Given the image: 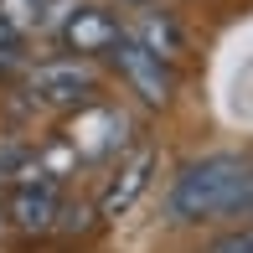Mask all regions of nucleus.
<instances>
[{
    "instance_id": "f257e3e1",
    "label": "nucleus",
    "mask_w": 253,
    "mask_h": 253,
    "mask_svg": "<svg viewBox=\"0 0 253 253\" xmlns=\"http://www.w3.org/2000/svg\"><path fill=\"white\" fill-rule=\"evenodd\" d=\"M253 212V166L233 155H212L202 166L181 170L170 186V217L181 222H207V217H238Z\"/></svg>"
},
{
    "instance_id": "f03ea898",
    "label": "nucleus",
    "mask_w": 253,
    "mask_h": 253,
    "mask_svg": "<svg viewBox=\"0 0 253 253\" xmlns=\"http://www.w3.org/2000/svg\"><path fill=\"white\" fill-rule=\"evenodd\" d=\"M88 93H93V67L83 57H52L31 67V98L42 103H83Z\"/></svg>"
},
{
    "instance_id": "7ed1b4c3",
    "label": "nucleus",
    "mask_w": 253,
    "mask_h": 253,
    "mask_svg": "<svg viewBox=\"0 0 253 253\" xmlns=\"http://www.w3.org/2000/svg\"><path fill=\"white\" fill-rule=\"evenodd\" d=\"M109 57H114V67L129 78V88H134L145 103H166V98H170V73H166V62H160L155 52H145L140 42L119 37V42L109 47Z\"/></svg>"
},
{
    "instance_id": "20e7f679",
    "label": "nucleus",
    "mask_w": 253,
    "mask_h": 253,
    "mask_svg": "<svg viewBox=\"0 0 253 253\" xmlns=\"http://www.w3.org/2000/svg\"><path fill=\"white\" fill-rule=\"evenodd\" d=\"M10 217H16V227H26V233H52V227H57V217H62L57 181H16Z\"/></svg>"
},
{
    "instance_id": "39448f33",
    "label": "nucleus",
    "mask_w": 253,
    "mask_h": 253,
    "mask_svg": "<svg viewBox=\"0 0 253 253\" xmlns=\"http://www.w3.org/2000/svg\"><path fill=\"white\" fill-rule=\"evenodd\" d=\"M62 42L73 52H109L114 42H119V26L109 21V10L98 5H78L62 16Z\"/></svg>"
},
{
    "instance_id": "423d86ee",
    "label": "nucleus",
    "mask_w": 253,
    "mask_h": 253,
    "mask_svg": "<svg viewBox=\"0 0 253 253\" xmlns=\"http://www.w3.org/2000/svg\"><path fill=\"white\" fill-rule=\"evenodd\" d=\"M114 124H124L114 109H88L83 119L73 124V145L83 155H109V150H119L124 140H114V134H103V129H114Z\"/></svg>"
},
{
    "instance_id": "0eeeda50",
    "label": "nucleus",
    "mask_w": 253,
    "mask_h": 253,
    "mask_svg": "<svg viewBox=\"0 0 253 253\" xmlns=\"http://www.w3.org/2000/svg\"><path fill=\"white\" fill-rule=\"evenodd\" d=\"M129 42H140V47L155 52L160 62H170V57L181 52V31H176V21L160 16V10H145V16L134 21V37H129Z\"/></svg>"
},
{
    "instance_id": "6e6552de",
    "label": "nucleus",
    "mask_w": 253,
    "mask_h": 253,
    "mask_svg": "<svg viewBox=\"0 0 253 253\" xmlns=\"http://www.w3.org/2000/svg\"><path fill=\"white\" fill-rule=\"evenodd\" d=\"M145 176H150V155H134V166L124 170V181H114V186H109V197H103V217L124 212V207L140 197V191H145Z\"/></svg>"
},
{
    "instance_id": "1a4fd4ad",
    "label": "nucleus",
    "mask_w": 253,
    "mask_h": 253,
    "mask_svg": "<svg viewBox=\"0 0 253 253\" xmlns=\"http://www.w3.org/2000/svg\"><path fill=\"white\" fill-rule=\"evenodd\" d=\"M212 253H253V227H238V233H227V238H217Z\"/></svg>"
},
{
    "instance_id": "9d476101",
    "label": "nucleus",
    "mask_w": 253,
    "mask_h": 253,
    "mask_svg": "<svg viewBox=\"0 0 253 253\" xmlns=\"http://www.w3.org/2000/svg\"><path fill=\"white\" fill-rule=\"evenodd\" d=\"M10 47H21V31L10 26L5 16H0V52H10Z\"/></svg>"
},
{
    "instance_id": "9b49d317",
    "label": "nucleus",
    "mask_w": 253,
    "mask_h": 253,
    "mask_svg": "<svg viewBox=\"0 0 253 253\" xmlns=\"http://www.w3.org/2000/svg\"><path fill=\"white\" fill-rule=\"evenodd\" d=\"M0 181H5V170H0Z\"/></svg>"
}]
</instances>
